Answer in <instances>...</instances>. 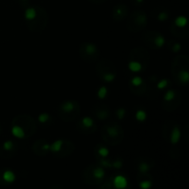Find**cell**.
Masks as SVG:
<instances>
[{
  "instance_id": "2",
  "label": "cell",
  "mask_w": 189,
  "mask_h": 189,
  "mask_svg": "<svg viewBox=\"0 0 189 189\" xmlns=\"http://www.w3.org/2000/svg\"><path fill=\"white\" fill-rule=\"evenodd\" d=\"M80 55L87 61L94 60L98 55V50L92 43H85L80 48Z\"/></svg>"
},
{
  "instance_id": "15",
  "label": "cell",
  "mask_w": 189,
  "mask_h": 189,
  "mask_svg": "<svg viewBox=\"0 0 189 189\" xmlns=\"http://www.w3.org/2000/svg\"><path fill=\"white\" fill-rule=\"evenodd\" d=\"M167 17H168V15L165 13V12H162V13H161V14L159 15V17H158V18H159V20H160V21H164Z\"/></svg>"
},
{
  "instance_id": "9",
  "label": "cell",
  "mask_w": 189,
  "mask_h": 189,
  "mask_svg": "<svg viewBox=\"0 0 189 189\" xmlns=\"http://www.w3.org/2000/svg\"><path fill=\"white\" fill-rule=\"evenodd\" d=\"M141 189H149L151 187V182L149 181H143L139 184Z\"/></svg>"
},
{
  "instance_id": "1",
  "label": "cell",
  "mask_w": 189,
  "mask_h": 189,
  "mask_svg": "<svg viewBox=\"0 0 189 189\" xmlns=\"http://www.w3.org/2000/svg\"><path fill=\"white\" fill-rule=\"evenodd\" d=\"M103 139L110 144H117L123 139V129L119 125H107L103 129Z\"/></svg>"
},
{
  "instance_id": "11",
  "label": "cell",
  "mask_w": 189,
  "mask_h": 189,
  "mask_svg": "<svg viewBox=\"0 0 189 189\" xmlns=\"http://www.w3.org/2000/svg\"><path fill=\"white\" fill-rule=\"evenodd\" d=\"M149 169V166L147 164V163H145V162L141 163V164L139 165V170H140L142 173H146Z\"/></svg>"
},
{
  "instance_id": "6",
  "label": "cell",
  "mask_w": 189,
  "mask_h": 189,
  "mask_svg": "<svg viewBox=\"0 0 189 189\" xmlns=\"http://www.w3.org/2000/svg\"><path fill=\"white\" fill-rule=\"evenodd\" d=\"M93 175L98 179H102L104 176V170L103 168H101V167H97V168L94 169Z\"/></svg>"
},
{
  "instance_id": "8",
  "label": "cell",
  "mask_w": 189,
  "mask_h": 189,
  "mask_svg": "<svg viewBox=\"0 0 189 189\" xmlns=\"http://www.w3.org/2000/svg\"><path fill=\"white\" fill-rule=\"evenodd\" d=\"M83 125V127H92L93 125V124H94V122L92 121V119H91V118H89V117H86V118H84L83 120H82V123H81Z\"/></svg>"
},
{
  "instance_id": "13",
  "label": "cell",
  "mask_w": 189,
  "mask_h": 189,
  "mask_svg": "<svg viewBox=\"0 0 189 189\" xmlns=\"http://www.w3.org/2000/svg\"><path fill=\"white\" fill-rule=\"evenodd\" d=\"M137 118L139 119V120H143V119L146 118V113H145L143 111H138L137 113Z\"/></svg>"
},
{
  "instance_id": "14",
  "label": "cell",
  "mask_w": 189,
  "mask_h": 189,
  "mask_svg": "<svg viewBox=\"0 0 189 189\" xmlns=\"http://www.w3.org/2000/svg\"><path fill=\"white\" fill-rule=\"evenodd\" d=\"M105 93H106V89L105 88H102V89L100 90V94H99V96L101 97V98H103L104 96H105Z\"/></svg>"
},
{
  "instance_id": "18",
  "label": "cell",
  "mask_w": 189,
  "mask_h": 189,
  "mask_svg": "<svg viewBox=\"0 0 189 189\" xmlns=\"http://www.w3.org/2000/svg\"><path fill=\"white\" fill-rule=\"evenodd\" d=\"M137 2H139V3H140V2H142V1H143V0H137Z\"/></svg>"
},
{
  "instance_id": "3",
  "label": "cell",
  "mask_w": 189,
  "mask_h": 189,
  "mask_svg": "<svg viewBox=\"0 0 189 189\" xmlns=\"http://www.w3.org/2000/svg\"><path fill=\"white\" fill-rule=\"evenodd\" d=\"M60 112H63V115H60V116L65 115L64 117H62L63 119H65L67 116L69 117L70 113H72V115L76 117V113L79 112V105L76 102H66L61 105Z\"/></svg>"
},
{
  "instance_id": "17",
  "label": "cell",
  "mask_w": 189,
  "mask_h": 189,
  "mask_svg": "<svg viewBox=\"0 0 189 189\" xmlns=\"http://www.w3.org/2000/svg\"><path fill=\"white\" fill-rule=\"evenodd\" d=\"M124 115H125V110L124 109H120V110L118 111V116H119V118H123Z\"/></svg>"
},
{
  "instance_id": "7",
  "label": "cell",
  "mask_w": 189,
  "mask_h": 189,
  "mask_svg": "<svg viewBox=\"0 0 189 189\" xmlns=\"http://www.w3.org/2000/svg\"><path fill=\"white\" fill-rule=\"evenodd\" d=\"M179 137H180V132L177 127H174L173 128V133H172V142L175 143L177 142L179 139Z\"/></svg>"
},
{
  "instance_id": "4",
  "label": "cell",
  "mask_w": 189,
  "mask_h": 189,
  "mask_svg": "<svg viewBox=\"0 0 189 189\" xmlns=\"http://www.w3.org/2000/svg\"><path fill=\"white\" fill-rule=\"evenodd\" d=\"M113 185L117 189H125L127 186V180L123 175H117L113 179Z\"/></svg>"
},
{
  "instance_id": "16",
  "label": "cell",
  "mask_w": 189,
  "mask_h": 189,
  "mask_svg": "<svg viewBox=\"0 0 189 189\" xmlns=\"http://www.w3.org/2000/svg\"><path fill=\"white\" fill-rule=\"evenodd\" d=\"M113 167H115V168H120L122 166V162L120 161H116L113 162Z\"/></svg>"
},
{
  "instance_id": "10",
  "label": "cell",
  "mask_w": 189,
  "mask_h": 189,
  "mask_svg": "<svg viewBox=\"0 0 189 189\" xmlns=\"http://www.w3.org/2000/svg\"><path fill=\"white\" fill-rule=\"evenodd\" d=\"M185 23H186V18L184 17H179L177 20H176V24H177L179 27H183Z\"/></svg>"
},
{
  "instance_id": "12",
  "label": "cell",
  "mask_w": 189,
  "mask_h": 189,
  "mask_svg": "<svg viewBox=\"0 0 189 189\" xmlns=\"http://www.w3.org/2000/svg\"><path fill=\"white\" fill-rule=\"evenodd\" d=\"M99 154L100 155H102V156H103V157H105V156H107L108 155V153H109V151H108V149H105V148H103V147H102L100 149H99Z\"/></svg>"
},
{
  "instance_id": "5",
  "label": "cell",
  "mask_w": 189,
  "mask_h": 189,
  "mask_svg": "<svg viewBox=\"0 0 189 189\" xmlns=\"http://www.w3.org/2000/svg\"><path fill=\"white\" fill-rule=\"evenodd\" d=\"M3 178L6 182L12 183V182L15 181V174L13 172H11V171H6L3 174Z\"/></svg>"
}]
</instances>
